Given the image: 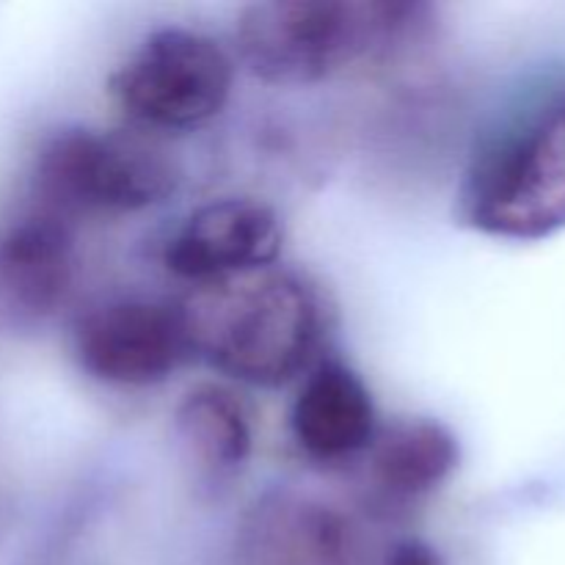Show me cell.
Returning <instances> with one entry per match:
<instances>
[{
	"label": "cell",
	"instance_id": "6da1fadb",
	"mask_svg": "<svg viewBox=\"0 0 565 565\" xmlns=\"http://www.w3.org/2000/svg\"><path fill=\"white\" fill-rule=\"evenodd\" d=\"M180 309L193 356L259 390L307 375L326 337L320 290L281 265L196 287Z\"/></svg>",
	"mask_w": 565,
	"mask_h": 565
},
{
	"label": "cell",
	"instance_id": "7a4b0ae2",
	"mask_svg": "<svg viewBox=\"0 0 565 565\" xmlns=\"http://www.w3.org/2000/svg\"><path fill=\"white\" fill-rule=\"evenodd\" d=\"M428 25V6L397 0H270L241 11L237 55L270 86H315L395 55Z\"/></svg>",
	"mask_w": 565,
	"mask_h": 565
},
{
	"label": "cell",
	"instance_id": "3957f363",
	"mask_svg": "<svg viewBox=\"0 0 565 565\" xmlns=\"http://www.w3.org/2000/svg\"><path fill=\"white\" fill-rule=\"evenodd\" d=\"M456 213L494 241L535 243L565 230V88L535 97L480 143Z\"/></svg>",
	"mask_w": 565,
	"mask_h": 565
},
{
	"label": "cell",
	"instance_id": "277c9868",
	"mask_svg": "<svg viewBox=\"0 0 565 565\" xmlns=\"http://www.w3.org/2000/svg\"><path fill=\"white\" fill-rule=\"evenodd\" d=\"M180 185L174 158L141 132L64 127L39 147L36 204L72 215H130L158 207Z\"/></svg>",
	"mask_w": 565,
	"mask_h": 565
},
{
	"label": "cell",
	"instance_id": "5b68a950",
	"mask_svg": "<svg viewBox=\"0 0 565 565\" xmlns=\"http://www.w3.org/2000/svg\"><path fill=\"white\" fill-rule=\"evenodd\" d=\"M232 86V55L207 33L180 25L147 33L110 77L119 108L154 132L210 125L230 103Z\"/></svg>",
	"mask_w": 565,
	"mask_h": 565
},
{
	"label": "cell",
	"instance_id": "8992f818",
	"mask_svg": "<svg viewBox=\"0 0 565 565\" xmlns=\"http://www.w3.org/2000/svg\"><path fill=\"white\" fill-rule=\"evenodd\" d=\"M72 351L88 379L121 390L166 384L193 359L182 309L149 298H116L94 307L77 320Z\"/></svg>",
	"mask_w": 565,
	"mask_h": 565
},
{
	"label": "cell",
	"instance_id": "52a82bcc",
	"mask_svg": "<svg viewBox=\"0 0 565 565\" xmlns=\"http://www.w3.org/2000/svg\"><path fill=\"white\" fill-rule=\"evenodd\" d=\"M386 544L337 505L270 494L243 522L237 557L241 565H384Z\"/></svg>",
	"mask_w": 565,
	"mask_h": 565
},
{
	"label": "cell",
	"instance_id": "ba28073f",
	"mask_svg": "<svg viewBox=\"0 0 565 565\" xmlns=\"http://www.w3.org/2000/svg\"><path fill=\"white\" fill-rule=\"evenodd\" d=\"M285 226L270 204L254 196H224L202 204L171 232L163 265L196 287L274 268Z\"/></svg>",
	"mask_w": 565,
	"mask_h": 565
},
{
	"label": "cell",
	"instance_id": "9c48e42d",
	"mask_svg": "<svg viewBox=\"0 0 565 565\" xmlns=\"http://www.w3.org/2000/svg\"><path fill=\"white\" fill-rule=\"evenodd\" d=\"M379 428V408L362 375L340 359H318L290 408L298 450L318 463H345L367 456Z\"/></svg>",
	"mask_w": 565,
	"mask_h": 565
},
{
	"label": "cell",
	"instance_id": "30bf717a",
	"mask_svg": "<svg viewBox=\"0 0 565 565\" xmlns=\"http://www.w3.org/2000/svg\"><path fill=\"white\" fill-rule=\"evenodd\" d=\"M75 281L72 221L33 204L0 226V292L20 312L44 318Z\"/></svg>",
	"mask_w": 565,
	"mask_h": 565
},
{
	"label": "cell",
	"instance_id": "8fae6325",
	"mask_svg": "<svg viewBox=\"0 0 565 565\" xmlns=\"http://www.w3.org/2000/svg\"><path fill=\"white\" fill-rule=\"evenodd\" d=\"M367 458L375 489L386 500L412 502L452 478L461 463V445L439 419L408 417L379 428Z\"/></svg>",
	"mask_w": 565,
	"mask_h": 565
},
{
	"label": "cell",
	"instance_id": "7c38bea8",
	"mask_svg": "<svg viewBox=\"0 0 565 565\" xmlns=\"http://www.w3.org/2000/svg\"><path fill=\"white\" fill-rule=\"evenodd\" d=\"M174 430L188 458L210 475H230L252 458L248 414L224 386H193L177 406Z\"/></svg>",
	"mask_w": 565,
	"mask_h": 565
},
{
	"label": "cell",
	"instance_id": "4fadbf2b",
	"mask_svg": "<svg viewBox=\"0 0 565 565\" xmlns=\"http://www.w3.org/2000/svg\"><path fill=\"white\" fill-rule=\"evenodd\" d=\"M384 565H447L445 555L423 539H392L384 550Z\"/></svg>",
	"mask_w": 565,
	"mask_h": 565
}]
</instances>
